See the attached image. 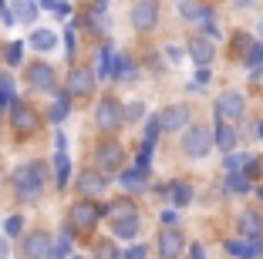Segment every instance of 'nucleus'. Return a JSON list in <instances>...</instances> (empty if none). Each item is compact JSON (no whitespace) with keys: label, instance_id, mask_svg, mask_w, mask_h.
<instances>
[{"label":"nucleus","instance_id":"nucleus-13","mask_svg":"<svg viewBox=\"0 0 263 259\" xmlns=\"http://www.w3.org/2000/svg\"><path fill=\"white\" fill-rule=\"evenodd\" d=\"M155 246H159V256L162 259H176L182 252V236H179L176 229H162L159 239H155Z\"/></svg>","mask_w":263,"mask_h":259},{"label":"nucleus","instance_id":"nucleus-29","mask_svg":"<svg viewBox=\"0 0 263 259\" xmlns=\"http://www.w3.org/2000/svg\"><path fill=\"white\" fill-rule=\"evenodd\" d=\"M250 51H253L250 34H236V37H233V54H250Z\"/></svg>","mask_w":263,"mask_h":259},{"label":"nucleus","instance_id":"nucleus-15","mask_svg":"<svg viewBox=\"0 0 263 259\" xmlns=\"http://www.w3.org/2000/svg\"><path fill=\"white\" fill-rule=\"evenodd\" d=\"M105 182H108V178L101 175L98 168H91V172H81V175H78V189L85 192L88 198H91V195H101V192H105Z\"/></svg>","mask_w":263,"mask_h":259},{"label":"nucleus","instance_id":"nucleus-44","mask_svg":"<svg viewBox=\"0 0 263 259\" xmlns=\"http://www.w3.org/2000/svg\"><path fill=\"white\" fill-rule=\"evenodd\" d=\"M256 135H260V138H263V122H260V125H256Z\"/></svg>","mask_w":263,"mask_h":259},{"label":"nucleus","instance_id":"nucleus-33","mask_svg":"<svg viewBox=\"0 0 263 259\" xmlns=\"http://www.w3.org/2000/svg\"><path fill=\"white\" fill-rule=\"evenodd\" d=\"M98 259H122V256H118V252H115V246L101 243V246H98Z\"/></svg>","mask_w":263,"mask_h":259},{"label":"nucleus","instance_id":"nucleus-38","mask_svg":"<svg viewBox=\"0 0 263 259\" xmlns=\"http://www.w3.org/2000/svg\"><path fill=\"white\" fill-rule=\"evenodd\" d=\"M122 259H145V246H132L128 252H122Z\"/></svg>","mask_w":263,"mask_h":259},{"label":"nucleus","instance_id":"nucleus-4","mask_svg":"<svg viewBox=\"0 0 263 259\" xmlns=\"http://www.w3.org/2000/svg\"><path fill=\"white\" fill-rule=\"evenodd\" d=\"M209 148H213V131L209 128H186V135H182V152L193 155V158H202Z\"/></svg>","mask_w":263,"mask_h":259},{"label":"nucleus","instance_id":"nucleus-31","mask_svg":"<svg viewBox=\"0 0 263 259\" xmlns=\"http://www.w3.org/2000/svg\"><path fill=\"white\" fill-rule=\"evenodd\" d=\"M142 111H145V105H142V101H132V105L125 108V118H128V122H139Z\"/></svg>","mask_w":263,"mask_h":259},{"label":"nucleus","instance_id":"nucleus-3","mask_svg":"<svg viewBox=\"0 0 263 259\" xmlns=\"http://www.w3.org/2000/svg\"><path fill=\"white\" fill-rule=\"evenodd\" d=\"M122 162H125V152H122V145H118V142H105V145L95 148V168H98L105 178H108L111 172H118V168H122Z\"/></svg>","mask_w":263,"mask_h":259},{"label":"nucleus","instance_id":"nucleus-43","mask_svg":"<svg viewBox=\"0 0 263 259\" xmlns=\"http://www.w3.org/2000/svg\"><path fill=\"white\" fill-rule=\"evenodd\" d=\"M250 4H253V0H236V7H250Z\"/></svg>","mask_w":263,"mask_h":259},{"label":"nucleus","instance_id":"nucleus-32","mask_svg":"<svg viewBox=\"0 0 263 259\" xmlns=\"http://www.w3.org/2000/svg\"><path fill=\"white\" fill-rule=\"evenodd\" d=\"M21 226H24V219H21V215H10V219L4 222V229H7V236H17V232H21Z\"/></svg>","mask_w":263,"mask_h":259},{"label":"nucleus","instance_id":"nucleus-28","mask_svg":"<svg viewBox=\"0 0 263 259\" xmlns=\"http://www.w3.org/2000/svg\"><path fill=\"white\" fill-rule=\"evenodd\" d=\"M230 192H250V178L247 175H240V172H230Z\"/></svg>","mask_w":263,"mask_h":259},{"label":"nucleus","instance_id":"nucleus-37","mask_svg":"<svg viewBox=\"0 0 263 259\" xmlns=\"http://www.w3.org/2000/svg\"><path fill=\"white\" fill-rule=\"evenodd\" d=\"M54 14L61 17V21H68V17H71V4H64V0H54Z\"/></svg>","mask_w":263,"mask_h":259},{"label":"nucleus","instance_id":"nucleus-25","mask_svg":"<svg viewBox=\"0 0 263 259\" xmlns=\"http://www.w3.org/2000/svg\"><path fill=\"white\" fill-rule=\"evenodd\" d=\"M179 14L186 17V21H202V17H206V10H202L196 0H182V4H179Z\"/></svg>","mask_w":263,"mask_h":259},{"label":"nucleus","instance_id":"nucleus-8","mask_svg":"<svg viewBox=\"0 0 263 259\" xmlns=\"http://www.w3.org/2000/svg\"><path fill=\"white\" fill-rule=\"evenodd\" d=\"M243 98H240V91H223L216 98V111H219V118L223 122H236V118H243Z\"/></svg>","mask_w":263,"mask_h":259},{"label":"nucleus","instance_id":"nucleus-14","mask_svg":"<svg viewBox=\"0 0 263 259\" xmlns=\"http://www.w3.org/2000/svg\"><path fill=\"white\" fill-rule=\"evenodd\" d=\"M58 158H54V182L58 185H68V178H71V162H68V138L64 135H58Z\"/></svg>","mask_w":263,"mask_h":259},{"label":"nucleus","instance_id":"nucleus-24","mask_svg":"<svg viewBox=\"0 0 263 259\" xmlns=\"http://www.w3.org/2000/svg\"><path fill=\"white\" fill-rule=\"evenodd\" d=\"M31 44L37 47V51H51V47L58 44V34H51V31H34L31 34Z\"/></svg>","mask_w":263,"mask_h":259},{"label":"nucleus","instance_id":"nucleus-9","mask_svg":"<svg viewBox=\"0 0 263 259\" xmlns=\"http://www.w3.org/2000/svg\"><path fill=\"white\" fill-rule=\"evenodd\" d=\"M27 81H31V88L34 91H54V68L51 64H44V61H37V64H31L27 68Z\"/></svg>","mask_w":263,"mask_h":259},{"label":"nucleus","instance_id":"nucleus-12","mask_svg":"<svg viewBox=\"0 0 263 259\" xmlns=\"http://www.w3.org/2000/svg\"><path fill=\"white\" fill-rule=\"evenodd\" d=\"M186 118H189L186 105H169V108L159 111V128H162V131H176V128L186 125Z\"/></svg>","mask_w":263,"mask_h":259},{"label":"nucleus","instance_id":"nucleus-26","mask_svg":"<svg viewBox=\"0 0 263 259\" xmlns=\"http://www.w3.org/2000/svg\"><path fill=\"white\" fill-rule=\"evenodd\" d=\"M98 74L101 77H111V74H115V54H111L108 47L98 54Z\"/></svg>","mask_w":263,"mask_h":259},{"label":"nucleus","instance_id":"nucleus-11","mask_svg":"<svg viewBox=\"0 0 263 259\" xmlns=\"http://www.w3.org/2000/svg\"><path fill=\"white\" fill-rule=\"evenodd\" d=\"M155 21H159V7H155L152 0H142V4H135V7H132V24H135L139 31L155 27Z\"/></svg>","mask_w":263,"mask_h":259},{"label":"nucleus","instance_id":"nucleus-35","mask_svg":"<svg viewBox=\"0 0 263 259\" xmlns=\"http://www.w3.org/2000/svg\"><path fill=\"white\" fill-rule=\"evenodd\" d=\"M128 212H135V209H132V202H118V206L108 209V215H115V219H118V215H128Z\"/></svg>","mask_w":263,"mask_h":259},{"label":"nucleus","instance_id":"nucleus-16","mask_svg":"<svg viewBox=\"0 0 263 259\" xmlns=\"http://www.w3.org/2000/svg\"><path fill=\"white\" fill-rule=\"evenodd\" d=\"M189 54H193V61H196V64H202V68H206V64L213 61V41L202 37V34L189 37Z\"/></svg>","mask_w":263,"mask_h":259},{"label":"nucleus","instance_id":"nucleus-45","mask_svg":"<svg viewBox=\"0 0 263 259\" xmlns=\"http://www.w3.org/2000/svg\"><path fill=\"white\" fill-rule=\"evenodd\" d=\"M41 4H44V7H54V0H41Z\"/></svg>","mask_w":263,"mask_h":259},{"label":"nucleus","instance_id":"nucleus-21","mask_svg":"<svg viewBox=\"0 0 263 259\" xmlns=\"http://www.w3.org/2000/svg\"><path fill=\"white\" fill-rule=\"evenodd\" d=\"M226 252H230L233 259H253L256 256L253 243H247V239H230V243H226Z\"/></svg>","mask_w":263,"mask_h":259},{"label":"nucleus","instance_id":"nucleus-46","mask_svg":"<svg viewBox=\"0 0 263 259\" xmlns=\"http://www.w3.org/2000/svg\"><path fill=\"white\" fill-rule=\"evenodd\" d=\"M260 34H263V24H260Z\"/></svg>","mask_w":263,"mask_h":259},{"label":"nucleus","instance_id":"nucleus-2","mask_svg":"<svg viewBox=\"0 0 263 259\" xmlns=\"http://www.w3.org/2000/svg\"><path fill=\"white\" fill-rule=\"evenodd\" d=\"M98 219H101V206H98V202H91V198H78L74 206H71V212H68L71 229H81V232L95 229V222H98Z\"/></svg>","mask_w":263,"mask_h":259},{"label":"nucleus","instance_id":"nucleus-20","mask_svg":"<svg viewBox=\"0 0 263 259\" xmlns=\"http://www.w3.org/2000/svg\"><path fill=\"white\" fill-rule=\"evenodd\" d=\"M34 17H37V0H14V21L34 24Z\"/></svg>","mask_w":263,"mask_h":259},{"label":"nucleus","instance_id":"nucleus-1","mask_svg":"<svg viewBox=\"0 0 263 259\" xmlns=\"http://www.w3.org/2000/svg\"><path fill=\"white\" fill-rule=\"evenodd\" d=\"M47 182V165L44 162H27V165L17 168V175H14V185L17 192H21V198H37L41 189H44Z\"/></svg>","mask_w":263,"mask_h":259},{"label":"nucleus","instance_id":"nucleus-30","mask_svg":"<svg viewBox=\"0 0 263 259\" xmlns=\"http://www.w3.org/2000/svg\"><path fill=\"white\" fill-rule=\"evenodd\" d=\"M247 165H250V155H230V158H226V168H230V172L247 168Z\"/></svg>","mask_w":263,"mask_h":259},{"label":"nucleus","instance_id":"nucleus-41","mask_svg":"<svg viewBox=\"0 0 263 259\" xmlns=\"http://www.w3.org/2000/svg\"><path fill=\"white\" fill-rule=\"evenodd\" d=\"M7 101H10V88H4V84H0V108L7 105Z\"/></svg>","mask_w":263,"mask_h":259},{"label":"nucleus","instance_id":"nucleus-34","mask_svg":"<svg viewBox=\"0 0 263 259\" xmlns=\"http://www.w3.org/2000/svg\"><path fill=\"white\" fill-rule=\"evenodd\" d=\"M21 54H24V44H10L7 47V61L10 64H21Z\"/></svg>","mask_w":263,"mask_h":259},{"label":"nucleus","instance_id":"nucleus-18","mask_svg":"<svg viewBox=\"0 0 263 259\" xmlns=\"http://www.w3.org/2000/svg\"><path fill=\"white\" fill-rule=\"evenodd\" d=\"M236 226H240V232L250 239V243H253V239H260V232H263V222H260V215H256V212H250V209H247V212H240Z\"/></svg>","mask_w":263,"mask_h":259},{"label":"nucleus","instance_id":"nucleus-7","mask_svg":"<svg viewBox=\"0 0 263 259\" xmlns=\"http://www.w3.org/2000/svg\"><path fill=\"white\" fill-rule=\"evenodd\" d=\"M91 88H95V74L85 68V64L71 68V74H68V94H74V98H85V94H91Z\"/></svg>","mask_w":263,"mask_h":259},{"label":"nucleus","instance_id":"nucleus-17","mask_svg":"<svg viewBox=\"0 0 263 259\" xmlns=\"http://www.w3.org/2000/svg\"><path fill=\"white\" fill-rule=\"evenodd\" d=\"M139 229H142V222H139V215H135V212L118 215V219L111 222V232H115L118 239H132V236H139Z\"/></svg>","mask_w":263,"mask_h":259},{"label":"nucleus","instance_id":"nucleus-42","mask_svg":"<svg viewBox=\"0 0 263 259\" xmlns=\"http://www.w3.org/2000/svg\"><path fill=\"white\" fill-rule=\"evenodd\" d=\"M7 252H10V249H7V239L0 236V259H7Z\"/></svg>","mask_w":263,"mask_h":259},{"label":"nucleus","instance_id":"nucleus-6","mask_svg":"<svg viewBox=\"0 0 263 259\" xmlns=\"http://www.w3.org/2000/svg\"><path fill=\"white\" fill-rule=\"evenodd\" d=\"M37 128H41L37 111H34L31 105H21V101H14V131H17V135H34Z\"/></svg>","mask_w":263,"mask_h":259},{"label":"nucleus","instance_id":"nucleus-19","mask_svg":"<svg viewBox=\"0 0 263 259\" xmlns=\"http://www.w3.org/2000/svg\"><path fill=\"white\" fill-rule=\"evenodd\" d=\"M162 192L176 202V206H186L189 198H193V185H189V182H169Z\"/></svg>","mask_w":263,"mask_h":259},{"label":"nucleus","instance_id":"nucleus-36","mask_svg":"<svg viewBox=\"0 0 263 259\" xmlns=\"http://www.w3.org/2000/svg\"><path fill=\"white\" fill-rule=\"evenodd\" d=\"M260 168H263L260 158H250V165H247V172H243V175H247V178H256V175H260Z\"/></svg>","mask_w":263,"mask_h":259},{"label":"nucleus","instance_id":"nucleus-40","mask_svg":"<svg viewBox=\"0 0 263 259\" xmlns=\"http://www.w3.org/2000/svg\"><path fill=\"white\" fill-rule=\"evenodd\" d=\"M189 259H206V252H202V246H193V249H189Z\"/></svg>","mask_w":263,"mask_h":259},{"label":"nucleus","instance_id":"nucleus-10","mask_svg":"<svg viewBox=\"0 0 263 259\" xmlns=\"http://www.w3.org/2000/svg\"><path fill=\"white\" fill-rule=\"evenodd\" d=\"M51 249H54V243H51L47 232H31V236L24 239V256L27 259H47Z\"/></svg>","mask_w":263,"mask_h":259},{"label":"nucleus","instance_id":"nucleus-5","mask_svg":"<svg viewBox=\"0 0 263 259\" xmlns=\"http://www.w3.org/2000/svg\"><path fill=\"white\" fill-rule=\"evenodd\" d=\"M122 122H125V108L115 98H105L98 105V125L105 131H115V128H122Z\"/></svg>","mask_w":263,"mask_h":259},{"label":"nucleus","instance_id":"nucleus-23","mask_svg":"<svg viewBox=\"0 0 263 259\" xmlns=\"http://www.w3.org/2000/svg\"><path fill=\"white\" fill-rule=\"evenodd\" d=\"M216 145H219V148H226V152L236 145V135H233V128H230L226 122H219V125H216Z\"/></svg>","mask_w":263,"mask_h":259},{"label":"nucleus","instance_id":"nucleus-27","mask_svg":"<svg viewBox=\"0 0 263 259\" xmlns=\"http://www.w3.org/2000/svg\"><path fill=\"white\" fill-rule=\"evenodd\" d=\"M64 114H68V94H58L51 108V122H64Z\"/></svg>","mask_w":263,"mask_h":259},{"label":"nucleus","instance_id":"nucleus-39","mask_svg":"<svg viewBox=\"0 0 263 259\" xmlns=\"http://www.w3.org/2000/svg\"><path fill=\"white\" fill-rule=\"evenodd\" d=\"M0 17H4V24H14V14L7 10V4H4V0H0Z\"/></svg>","mask_w":263,"mask_h":259},{"label":"nucleus","instance_id":"nucleus-22","mask_svg":"<svg viewBox=\"0 0 263 259\" xmlns=\"http://www.w3.org/2000/svg\"><path fill=\"white\" fill-rule=\"evenodd\" d=\"M145 175H148V172H142V168L122 172V185H125L128 192H139V189H145Z\"/></svg>","mask_w":263,"mask_h":259}]
</instances>
